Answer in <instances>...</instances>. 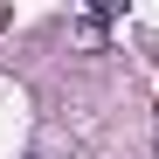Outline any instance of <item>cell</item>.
I'll use <instances>...</instances> for the list:
<instances>
[{
    "mask_svg": "<svg viewBox=\"0 0 159 159\" xmlns=\"http://www.w3.org/2000/svg\"><path fill=\"white\" fill-rule=\"evenodd\" d=\"M76 42H83V48H104V21H97V14L76 21Z\"/></svg>",
    "mask_w": 159,
    "mask_h": 159,
    "instance_id": "cell-1",
    "label": "cell"
},
{
    "mask_svg": "<svg viewBox=\"0 0 159 159\" xmlns=\"http://www.w3.org/2000/svg\"><path fill=\"white\" fill-rule=\"evenodd\" d=\"M152 152H159V131H152Z\"/></svg>",
    "mask_w": 159,
    "mask_h": 159,
    "instance_id": "cell-2",
    "label": "cell"
}]
</instances>
